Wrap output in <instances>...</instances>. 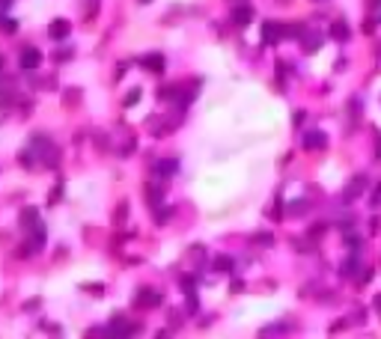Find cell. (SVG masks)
<instances>
[{"mask_svg": "<svg viewBox=\"0 0 381 339\" xmlns=\"http://www.w3.org/2000/svg\"><path fill=\"white\" fill-rule=\"evenodd\" d=\"M42 66V51L39 48H24L21 51V68H27V71H33V68Z\"/></svg>", "mask_w": 381, "mask_h": 339, "instance_id": "obj_1", "label": "cell"}, {"mask_svg": "<svg viewBox=\"0 0 381 339\" xmlns=\"http://www.w3.org/2000/svg\"><path fill=\"white\" fill-rule=\"evenodd\" d=\"M366 185H369V182H366L364 176H358V179H351V185L346 187V193H343V200H346V203H351V200H358V197H361V193H364V190H366Z\"/></svg>", "mask_w": 381, "mask_h": 339, "instance_id": "obj_2", "label": "cell"}, {"mask_svg": "<svg viewBox=\"0 0 381 339\" xmlns=\"http://www.w3.org/2000/svg\"><path fill=\"white\" fill-rule=\"evenodd\" d=\"M283 33H286V30H283L280 24H271V21H268V24H262V39H265L268 45L280 42V36H283Z\"/></svg>", "mask_w": 381, "mask_h": 339, "instance_id": "obj_3", "label": "cell"}, {"mask_svg": "<svg viewBox=\"0 0 381 339\" xmlns=\"http://www.w3.org/2000/svg\"><path fill=\"white\" fill-rule=\"evenodd\" d=\"M328 140H325V134L322 131H307L304 134V149H322Z\"/></svg>", "mask_w": 381, "mask_h": 339, "instance_id": "obj_4", "label": "cell"}, {"mask_svg": "<svg viewBox=\"0 0 381 339\" xmlns=\"http://www.w3.org/2000/svg\"><path fill=\"white\" fill-rule=\"evenodd\" d=\"M143 68L161 75V71H164V54H149V57H143Z\"/></svg>", "mask_w": 381, "mask_h": 339, "instance_id": "obj_5", "label": "cell"}, {"mask_svg": "<svg viewBox=\"0 0 381 339\" xmlns=\"http://www.w3.org/2000/svg\"><path fill=\"white\" fill-rule=\"evenodd\" d=\"M69 33H72V24H69V21H63V18H60V21H54V24H51V36L57 39V42H63Z\"/></svg>", "mask_w": 381, "mask_h": 339, "instance_id": "obj_6", "label": "cell"}, {"mask_svg": "<svg viewBox=\"0 0 381 339\" xmlns=\"http://www.w3.org/2000/svg\"><path fill=\"white\" fill-rule=\"evenodd\" d=\"M250 18H253V9H250V6H235V9H232V21H235L239 27L250 24Z\"/></svg>", "mask_w": 381, "mask_h": 339, "instance_id": "obj_7", "label": "cell"}, {"mask_svg": "<svg viewBox=\"0 0 381 339\" xmlns=\"http://www.w3.org/2000/svg\"><path fill=\"white\" fill-rule=\"evenodd\" d=\"M158 301H161V298H158L152 288H140V292H137V301H134V304H137V306H155Z\"/></svg>", "mask_w": 381, "mask_h": 339, "instance_id": "obj_8", "label": "cell"}, {"mask_svg": "<svg viewBox=\"0 0 381 339\" xmlns=\"http://www.w3.org/2000/svg\"><path fill=\"white\" fill-rule=\"evenodd\" d=\"M330 36H334L337 42H346L348 36H351V30H348L346 21H334V24H330Z\"/></svg>", "mask_w": 381, "mask_h": 339, "instance_id": "obj_9", "label": "cell"}, {"mask_svg": "<svg viewBox=\"0 0 381 339\" xmlns=\"http://www.w3.org/2000/svg\"><path fill=\"white\" fill-rule=\"evenodd\" d=\"M36 208L33 205H27V208H24V211H21V226H24V229H27V232H30V229H33L36 226Z\"/></svg>", "mask_w": 381, "mask_h": 339, "instance_id": "obj_10", "label": "cell"}, {"mask_svg": "<svg viewBox=\"0 0 381 339\" xmlns=\"http://www.w3.org/2000/svg\"><path fill=\"white\" fill-rule=\"evenodd\" d=\"M289 211H292V214H304V211H307V203H292Z\"/></svg>", "mask_w": 381, "mask_h": 339, "instance_id": "obj_11", "label": "cell"}, {"mask_svg": "<svg viewBox=\"0 0 381 339\" xmlns=\"http://www.w3.org/2000/svg\"><path fill=\"white\" fill-rule=\"evenodd\" d=\"M229 265H232V262H229V259H226V256H221V259H218V262H215V268H221V271H226V268H229Z\"/></svg>", "mask_w": 381, "mask_h": 339, "instance_id": "obj_12", "label": "cell"}, {"mask_svg": "<svg viewBox=\"0 0 381 339\" xmlns=\"http://www.w3.org/2000/svg\"><path fill=\"white\" fill-rule=\"evenodd\" d=\"M140 99V89H134V92H128V99H125V107H131V104Z\"/></svg>", "mask_w": 381, "mask_h": 339, "instance_id": "obj_13", "label": "cell"}, {"mask_svg": "<svg viewBox=\"0 0 381 339\" xmlns=\"http://www.w3.org/2000/svg\"><path fill=\"white\" fill-rule=\"evenodd\" d=\"M188 312H197V295H188Z\"/></svg>", "mask_w": 381, "mask_h": 339, "instance_id": "obj_14", "label": "cell"}, {"mask_svg": "<svg viewBox=\"0 0 381 339\" xmlns=\"http://www.w3.org/2000/svg\"><path fill=\"white\" fill-rule=\"evenodd\" d=\"M375 152H378V161H381V134H375Z\"/></svg>", "mask_w": 381, "mask_h": 339, "instance_id": "obj_15", "label": "cell"}, {"mask_svg": "<svg viewBox=\"0 0 381 339\" xmlns=\"http://www.w3.org/2000/svg\"><path fill=\"white\" fill-rule=\"evenodd\" d=\"M375 306H378V309H381V298H378V301H375Z\"/></svg>", "mask_w": 381, "mask_h": 339, "instance_id": "obj_16", "label": "cell"}, {"mask_svg": "<svg viewBox=\"0 0 381 339\" xmlns=\"http://www.w3.org/2000/svg\"><path fill=\"white\" fill-rule=\"evenodd\" d=\"M140 3H149V0H140Z\"/></svg>", "mask_w": 381, "mask_h": 339, "instance_id": "obj_17", "label": "cell"}]
</instances>
